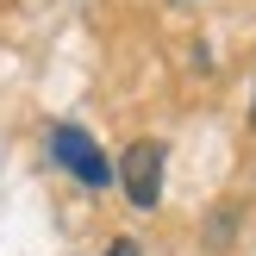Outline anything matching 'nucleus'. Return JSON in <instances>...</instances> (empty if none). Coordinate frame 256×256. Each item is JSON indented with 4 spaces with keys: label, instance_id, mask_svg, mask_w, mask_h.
Returning a JSON list of instances; mask_svg holds the SVG:
<instances>
[{
    "label": "nucleus",
    "instance_id": "obj_3",
    "mask_svg": "<svg viewBox=\"0 0 256 256\" xmlns=\"http://www.w3.org/2000/svg\"><path fill=\"white\" fill-rule=\"evenodd\" d=\"M106 256H138V244H132V238H119V244H112Z\"/></svg>",
    "mask_w": 256,
    "mask_h": 256
},
{
    "label": "nucleus",
    "instance_id": "obj_4",
    "mask_svg": "<svg viewBox=\"0 0 256 256\" xmlns=\"http://www.w3.org/2000/svg\"><path fill=\"white\" fill-rule=\"evenodd\" d=\"M250 125H256V112H250Z\"/></svg>",
    "mask_w": 256,
    "mask_h": 256
},
{
    "label": "nucleus",
    "instance_id": "obj_1",
    "mask_svg": "<svg viewBox=\"0 0 256 256\" xmlns=\"http://www.w3.org/2000/svg\"><path fill=\"white\" fill-rule=\"evenodd\" d=\"M119 188H125L132 206H156V200H162V144H156V138H138V144L125 150Z\"/></svg>",
    "mask_w": 256,
    "mask_h": 256
},
{
    "label": "nucleus",
    "instance_id": "obj_2",
    "mask_svg": "<svg viewBox=\"0 0 256 256\" xmlns=\"http://www.w3.org/2000/svg\"><path fill=\"white\" fill-rule=\"evenodd\" d=\"M50 150L62 156V169H69L82 188H106V182H112V162L100 156V150H94V138H88V132H75V125H56V132H50Z\"/></svg>",
    "mask_w": 256,
    "mask_h": 256
}]
</instances>
